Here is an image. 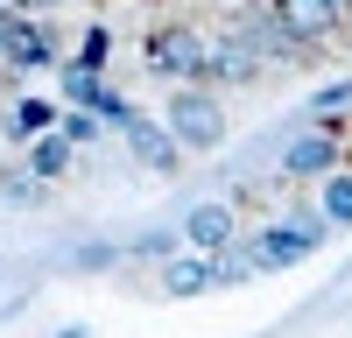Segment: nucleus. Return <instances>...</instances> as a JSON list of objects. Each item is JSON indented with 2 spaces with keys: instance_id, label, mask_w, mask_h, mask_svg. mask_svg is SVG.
Here are the masks:
<instances>
[{
  "instance_id": "nucleus-1",
  "label": "nucleus",
  "mask_w": 352,
  "mask_h": 338,
  "mask_svg": "<svg viewBox=\"0 0 352 338\" xmlns=\"http://www.w3.org/2000/svg\"><path fill=\"white\" fill-rule=\"evenodd\" d=\"M317 247H324V218H317V212H289V218H268L247 240V261L261 275H275V268H296L303 254H317Z\"/></svg>"
},
{
  "instance_id": "nucleus-2",
  "label": "nucleus",
  "mask_w": 352,
  "mask_h": 338,
  "mask_svg": "<svg viewBox=\"0 0 352 338\" xmlns=\"http://www.w3.org/2000/svg\"><path fill=\"white\" fill-rule=\"evenodd\" d=\"M169 134H176V148H212L226 134V120H219V106L204 92H176L169 99Z\"/></svg>"
},
{
  "instance_id": "nucleus-3",
  "label": "nucleus",
  "mask_w": 352,
  "mask_h": 338,
  "mask_svg": "<svg viewBox=\"0 0 352 338\" xmlns=\"http://www.w3.org/2000/svg\"><path fill=\"white\" fill-rule=\"evenodd\" d=\"M275 21L289 43H324L331 36V0H275Z\"/></svg>"
},
{
  "instance_id": "nucleus-4",
  "label": "nucleus",
  "mask_w": 352,
  "mask_h": 338,
  "mask_svg": "<svg viewBox=\"0 0 352 338\" xmlns=\"http://www.w3.org/2000/svg\"><path fill=\"white\" fill-rule=\"evenodd\" d=\"M197 64H204V43L184 36V28H169V36L148 43V71H155V78H190Z\"/></svg>"
},
{
  "instance_id": "nucleus-5",
  "label": "nucleus",
  "mask_w": 352,
  "mask_h": 338,
  "mask_svg": "<svg viewBox=\"0 0 352 338\" xmlns=\"http://www.w3.org/2000/svg\"><path fill=\"white\" fill-rule=\"evenodd\" d=\"M184 240H190L197 254L232 247V212H226V205H190V212H184Z\"/></svg>"
},
{
  "instance_id": "nucleus-6",
  "label": "nucleus",
  "mask_w": 352,
  "mask_h": 338,
  "mask_svg": "<svg viewBox=\"0 0 352 338\" xmlns=\"http://www.w3.org/2000/svg\"><path fill=\"white\" fill-rule=\"evenodd\" d=\"M324 169H338V141H331V134H303L296 148L282 155V177H289V183H303V177H324Z\"/></svg>"
},
{
  "instance_id": "nucleus-7",
  "label": "nucleus",
  "mask_w": 352,
  "mask_h": 338,
  "mask_svg": "<svg viewBox=\"0 0 352 338\" xmlns=\"http://www.w3.org/2000/svg\"><path fill=\"white\" fill-rule=\"evenodd\" d=\"M197 289H212V254H176L169 275H162V296H197Z\"/></svg>"
},
{
  "instance_id": "nucleus-8",
  "label": "nucleus",
  "mask_w": 352,
  "mask_h": 338,
  "mask_svg": "<svg viewBox=\"0 0 352 338\" xmlns=\"http://www.w3.org/2000/svg\"><path fill=\"white\" fill-rule=\"evenodd\" d=\"M127 134H134V155L148 162V169H176V134H169V127H155V120H127Z\"/></svg>"
},
{
  "instance_id": "nucleus-9",
  "label": "nucleus",
  "mask_w": 352,
  "mask_h": 338,
  "mask_svg": "<svg viewBox=\"0 0 352 338\" xmlns=\"http://www.w3.org/2000/svg\"><path fill=\"white\" fill-rule=\"evenodd\" d=\"M317 212H324V225H352V177L345 169H324V177H317Z\"/></svg>"
},
{
  "instance_id": "nucleus-10",
  "label": "nucleus",
  "mask_w": 352,
  "mask_h": 338,
  "mask_svg": "<svg viewBox=\"0 0 352 338\" xmlns=\"http://www.w3.org/2000/svg\"><path fill=\"white\" fill-rule=\"evenodd\" d=\"M64 162H71V141H43V148H36V169H43V177H56Z\"/></svg>"
},
{
  "instance_id": "nucleus-11",
  "label": "nucleus",
  "mask_w": 352,
  "mask_h": 338,
  "mask_svg": "<svg viewBox=\"0 0 352 338\" xmlns=\"http://www.w3.org/2000/svg\"><path fill=\"white\" fill-rule=\"evenodd\" d=\"M64 141H71V148H85V141H99V127H92V120H85V113H78V120L64 127Z\"/></svg>"
}]
</instances>
